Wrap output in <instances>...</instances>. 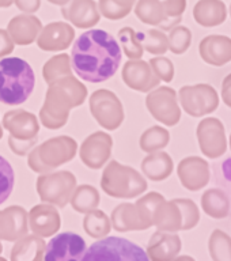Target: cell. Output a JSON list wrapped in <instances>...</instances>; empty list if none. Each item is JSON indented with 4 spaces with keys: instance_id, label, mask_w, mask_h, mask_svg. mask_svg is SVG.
Masks as SVG:
<instances>
[{
    "instance_id": "5b68a950",
    "label": "cell",
    "mask_w": 231,
    "mask_h": 261,
    "mask_svg": "<svg viewBox=\"0 0 231 261\" xmlns=\"http://www.w3.org/2000/svg\"><path fill=\"white\" fill-rule=\"evenodd\" d=\"M148 256L140 246L134 242L118 238V237H106L94 242L89 249H86L83 261H142L147 260Z\"/></svg>"
},
{
    "instance_id": "9f6ffc18",
    "label": "cell",
    "mask_w": 231,
    "mask_h": 261,
    "mask_svg": "<svg viewBox=\"0 0 231 261\" xmlns=\"http://www.w3.org/2000/svg\"><path fill=\"white\" fill-rule=\"evenodd\" d=\"M228 143H230V148H231V135H230V142Z\"/></svg>"
},
{
    "instance_id": "db71d44e",
    "label": "cell",
    "mask_w": 231,
    "mask_h": 261,
    "mask_svg": "<svg viewBox=\"0 0 231 261\" xmlns=\"http://www.w3.org/2000/svg\"><path fill=\"white\" fill-rule=\"evenodd\" d=\"M3 138V129H2V124H0V139Z\"/></svg>"
},
{
    "instance_id": "60d3db41",
    "label": "cell",
    "mask_w": 231,
    "mask_h": 261,
    "mask_svg": "<svg viewBox=\"0 0 231 261\" xmlns=\"http://www.w3.org/2000/svg\"><path fill=\"white\" fill-rule=\"evenodd\" d=\"M173 201L178 205L181 216H183L181 230H191L195 227L200 220V211L195 201L191 199H174Z\"/></svg>"
},
{
    "instance_id": "ba28073f",
    "label": "cell",
    "mask_w": 231,
    "mask_h": 261,
    "mask_svg": "<svg viewBox=\"0 0 231 261\" xmlns=\"http://www.w3.org/2000/svg\"><path fill=\"white\" fill-rule=\"evenodd\" d=\"M90 110L102 128L117 129L124 121V108L117 95L109 90H97L90 97Z\"/></svg>"
},
{
    "instance_id": "e0dca14e",
    "label": "cell",
    "mask_w": 231,
    "mask_h": 261,
    "mask_svg": "<svg viewBox=\"0 0 231 261\" xmlns=\"http://www.w3.org/2000/svg\"><path fill=\"white\" fill-rule=\"evenodd\" d=\"M75 38V30L65 22H52L41 29L37 37V45L46 52L64 50L72 44Z\"/></svg>"
},
{
    "instance_id": "ac0fdd59",
    "label": "cell",
    "mask_w": 231,
    "mask_h": 261,
    "mask_svg": "<svg viewBox=\"0 0 231 261\" xmlns=\"http://www.w3.org/2000/svg\"><path fill=\"white\" fill-rule=\"evenodd\" d=\"M61 14L69 23L79 29L93 28L101 18L94 0H69L68 4L61 7Z\"/></svg>"
},
{
    "instance_id": "74e56055",
    "label": "cell",
    "mask_w": 231,
    "mask_h": 261,
    "mask_svg": "<svg viewBox=\"0 0 231 261\" xmlns=\"http://www.w3.org/2000/svg\"><path fill=\"white\" fill-rule=\"evenodd\" d=\"M118 38L122 46V50L130 60L142 59L144 48L138 38V33L131 28H122L118 30Z\"/></svg>"
},
{
    "instance_id": "8d00e7d4",
    "label": "cell",
    "mask_w": 231,
    "mask_h": 261,
    "mask_svg": "<svg viewBox=\"0 0 231 261\" xmlns=\"http://www.w3.org/2000/svg\"><path fill=\"white\" fill-rule=\"evenodd\" d=\"M138 38L142 42L144 50L155 56H162L169 50L167 36L161 30L152 29L147 33H138Z\"/></svg>"
},
{
    "instance_id": "4fadbf2b",
    "label": "cell",
    "mask_w": 231,
    "mask_h": 261,
    "mask_svg": "<svg viewBox=\"0 0 231 261\" xmlns=\"http://www.w3.org/2000/svg\"><path fill=\"white\" fill-rule=\"evenodd\" d=\"M37 150L41 161L53 170L73 159L76 155L78 144L69 136H57L42 143L37 147Z\"/></svg>"
},
{
    "instance_id": "6da1fadb",
    "label": "cell",
    "mask_w": 231,
    "mask_h": 261,
    "mask_svg": "<svg viewBox=\"0 0 231 261\" xmlns=\"http://www.w3.org/2000/svg\"><path fill=\"white\" fill-rule=\"evenodd\" d=\"M121 48L112 34L93 29L78 37L71 53V67L83 81L91 83L108 81L117 72Z\"/></svg>"
},
{
    "instance_id": "8fae6325",
    "label": "cell",
    "mask_w": 231,
    "mask_h": 261,
    "mask_svg": "<svg viewBox=\"0 0 231 261\" xmlns=\"http://www.w3.org/2000/svg\"><path fill=\"white\" fill-rule=\"evenodd\" d=\"M197 140L200 150L207 158H219L227 150V138L224 125L219 118L207 117L197 125Z\"/></svg>"
},
{
    "instance_id": "484cf974",
    "label": "cell",
    "mask_w": 231,
    "mask_h": 261,
    "mask_svg": "<svg viewBox=\"0 0 231 261\" xmlns=\"http://www.w3.org/2000/svg\"><path fill=\"white\" fill-rule=\"evenodd\" d=\"M152 226L158 228L159 231H179L183 228V216H181L178 205L173 200L162 201L154 212Z\"/></svg>"
},
{
    "instance_id": "8992f818",
    "label": "cell",
    "mask_w": 231,
    "mask_h": 261,
    "mask_svg": "<svg viewBox=\"0 0 231 261\" xmlns=\"http://www.w3.org/2000/svg\"><path fill=\"white\" fill-rule=\"evenodd\" d=\"M76 188V178L71 171H49L37 179V192L44 203L65 207Z\"/></svg>"
},
{
    "instance_id": "d4e9b609",
    "label": "cell",
    "mask_w": 231,
    "mask_h": 261,
    "mask_svg": "<svg viewBox=\"0 0 231 261\" xmlns=\"http://www.w3.org/2000/svg\"><path fill=\"white\" fill-rule=\"evenodd\" d=\"M110 223L116 231L120 232L147 230L146 224L143 223L142 218L136 210V205L131 203H122L114 208Z\"/></svg>"
},
{
    "instance_id": "e575fe53",
    "label": "cell",
    "mask_w": 231,
    "mask_h": 261,
    "mask_svg": "<svg viewBox=\"0 0 231 261\" xmlns=\"http://www.w3.org/2000/svg\"><path fill=\"white\" fill-rule=\"evenodd\" d=\"M208 249L212 260L231 261V238L219 228L214 230L208 241Z\"/></svg>"
},
{
    "instance_id": "f546056e",
    "label": "cell",
    "mask_w": 231,
    "mask_h": 261,
    "mask_svg": "<svg viewBox=\"0 0 231 261\" xmlns=\"http://www.w3.org/2000/svg\"><path fill=\"white\" fill-rule=\"evenodd\" d=\"M99 201H101V196L97 189L91 185H81L75 188L69 200L73 210L81 214L95 210L99 205Z\"/></svg>"
},
{
    "instance_id": "7bdbcfd3",
    "label": "cell",
    "mask_w": 231,
    "mask_h": 261,
    "mask_svg": "<svg viewBox=\"0 0 231 261\" xmlns=\"http://www.w3.org/2000/svg\"><path fill=\"white\" fill-rule=\"evenodd\" d=\"M150 65L155 75L161 81L166 82V83L173 81V77H174V65H173V61L170 59L163 56L152 57L150 60Z\"/></svg>"
},
{
    "instance_id": "6f0895ef",
    "label": "cell",
    "mask_w": 231,
    "mask_h": 261,
    "mask_svg": "<svg viewBox=\"0 0 231 261\" xmlns=\"http://www.w3.org/2000/svg\"><path fill=\"white\" fill-rule=\"evenodd\" d=\"M230 15H231V6H230Z\"/></svg>"
},
{
    "instance_id": "7402d4cb",
    "label": "cell",
    "mask_w": 231,
    "mask_h": 261,
    "mask_svg": "<svg viewBox=\"0 0 231 261\" xmlns=\"http://www.w3.org/2000/svg\"><path fill=\"white\" fill-rule=\"evenodd\" d=\"M199 52L207 64L222 67L231 61V38L220 34L207 36L200 42Z\"/></svg>"
},
{
    "instance_id": "603a6c76",
    "label": "cell",
    "mask_w": 231,
    "mask_h": 261,
    "mask_svg": "<svg viewBox=\"0 0 231 261\" xmlns=\"http://www.w3.org/2000/svg\"><path fill=\"white\" fill-rule=\"evenodd\" d=\"M42 23L41 20L33 14H22V15L14 16L8 22L7 32L12 41L16 45H30L37 40L40 34Z\"/></svg>"
},
{
    "instance_id": "cb8c5ba5",
    "label": "cell",
    "mask_w": 231,
    "mask_h": 261,
    "mask_svg": "<svg viewBox=\"0 0 231 261\" xmlns=\"http://www.w3.org/2000/svg\"><path fill=\"white\" fill-rule=\"evenodd\" d=\"M193 18L204 28L219 26L227 18V8L222 0H199L193 8Z\"/></svg>"
},
{
    "instance_id": "9a60e30c",
    "label": "cell",
    "mask_w": 231,
    "mask_h": 261,
    "mask_svg": "<svg viewBox=\"0 0 231 261\" xmlns=\"http://www.w3.org/2000/svg\"><path fill=\"white\" fill-rule=\"evenodd\" d=\"M29 227L33 234L46 238L55 236L60 230V214L53 204H38L28 214Z\"/></svg>"
},
{
    "instance_id": "ee69618b",
    "label": "cell",
    "mask_w": 231,
    "mask_h": 261,
    "mask_svg": "<svg viewBox=\"0 0 231 261\" xmlns=\"http://www.w3.org/2000/svg\"><path fill=\"white\" fill-rule=\"evenodd\" d=\"M36 143H37V136L33 139H29V140L15 139V138H12V136L8 138V146H10V148H11L14 154L19 155V156L29 154V151L36 146Z\"/></svg>"
},
{
    "instance_id": "816d5d0a",
    "label": "cell",
    "mask_w": 231,
    "mask_h": 261,
    "mask_svg": "<svg viewBox=\"0 0 231 261\" xmlns=\"http://www.w3.org/2000/svg\"><path fill=\"white\" fill-rule=\"evenodd\" d=\"M50 4H56V6H65V4L69 3V0H48Z\"/></svg>"
},
{
    "instance_id": "b9f144b4",
    "label": "cell",
    "mask_w": 231,
    "mask_h": 261,
    "mask_svg": "<svg viewBox=\"0 0 231 261\" xmlns=\"http://www.w3.org/2000/svg\"><path fill=\"white\" fill-rule=\"evenodd\" d=\"M14 170L6 158L0 155V204L10 197L14 189Z\"/></svg>"
},
{
    "instance_id": "83f0119b",
    "label": "cell",
    "mask_w": 231,
    "mask_h": 261,
    "mask_svg": "<svg viewBox=\"0 0 231 261\" xmlns=\"http://www.w3.org/2000/svg\"><path fill=\"white\" fill-rule=\"evenodd\" d=\"M45 241L42 237L33 234V236H23L19 240L15 241V245L12 246L10 258L14 261L20 260H32L40 261L42 260L45 252Z\"/></svg>"
},
{
    "instance_id": "ab89813d",
    "label": "cell",
    "mask_w": 231,
    "mask_h": 261,
    "mask_svg": "<svg viewBox=\"0 0 231 261\" xmlns=\"http://www.w3.org/2000/svg\"><path fill=\"white\" fill-rule=\"evenodd\" d=\"M169 41V49L174 55H183L189 49L192 42L191 30L185 26H175L170 30V34L167 36Z\"/></svg>"
},
{
    "instance_id": "44dd1931",
    "label": "cell",
    "mask_w": 231,
    "mask_h": 261,
    "mask_svg": "<svg viewBox=\"0 0 231 261\" xmlns=\"http://www.w3.org/2000/svg\"><path fill=\"white\" fill-rule=\"evenodd\" d=\"M183 249V242L175 232L157 231L151 236L147 245V256L151 260H174Z\"/></svg>"
},
{
    "instance_id": "f907efd6",
    "label": "cell",
    "mask_w": 231,
    "mask_h": 261,
    "mask_svg": "<svg viewBox=\"0 0 231 261\" xmlns=\"http://www.w3.org/2000/svg\"><path fill=\"white\" fill-rule=\"evenodd\" d=\"M183 20V16H178V18H166V19L161 22L158 24L159 28L162 29V30H171L175 26H178V23Z\"/></svg>"
},
{
    "instance_id": "2e32d148",
    "label": "cell",
    "mask_w": 231,
    "mask_h": 261,
    "mask_svg": "<svg viewBox=\"0 0 231 261\" xmlns=\"http://www.w3.org/2000/svg\"><path fill=\"white\" fill-rule=\"evenodd\" d=\"M177 174L188 191H200L210 181V165L200 156H188L178 163Z\"/></svg>"
},
{
    "instance_id": "c3c4849f",
    "label": "cell",
    "mask_w": 231,
    "mask_h": 261,
    "mask_svg": "<svg viewBox=\"0 0 231 261\" xmlns=\"http://www.w3.org/2000/svg\"><path fill=\"white\" fill-rule=\"evenodd\" d=\"M14 3L24 14H34L40 8L41 0H14Z\"/></svg>"
},
{
    "instance_id": "277c9868",
    "label": "cell",
    "mask_w": 231,
    "mask_h": 261,
    "mask_svg": "<svg viewBox=\"0 0 231 261\" xmlns=\"http://www.w3.org/2000/svg\"><path fill=\"white\" fill-rule=\"evenodd\" d=\"M101 187L106 195L116 199H132L147 191V181L139 171L117 161H110L102 173Z\"/></svg>"
},
{
    "instance_id": "7a4b0ae2",
    "label": "cell",
    "mask_w": 231,
    "mask_h": 261,
    "mask_svg": "<svg viewBox=\"0 0 231 261\" xmlns=\"http://www.w3.org/2000/svg\"><path fill=\"white\" fill-rule=\"evenodd\" d=\"M87 97L86 86L69 75L49 85L40 110V120L48 129H59L68 121L69 110L81 106Z\"/></svg>"
},
{
    "instance_id": "11a10c76",
    "label": "cell",
    "mask_w": 231,
    "mask_h": 261,
    "mask_svg": "<svg viewBox=\"0 0 231 261\" xmlns=\"http://www.w3.org/2000/svg\"><path fill=\"white\" fill-rule=\"evenodd\" d=\"M2 252H3V246H2V242H0V254H2Z\"/></svg>"
},
{
    "instance_id": "d6a6232c",
    "label": "cell",
    "mask_w": 231,
    "mask_h": 261,
    "mask_svg": "<svg viewBox=\"0 0 231 261\" xmlns=\"http://www.w3.org/2000/svg\"><path fill=\"white\" fill-rule=\"evenodd\" d=\"M83 227L85 231L93 238H102L110 232L112 223L105 212L101 210H91L86 212L85 219H83Z\"/></svg>"
},
{
    "instance_id": "d590c367",
    "label": "cell",
    "mask_w": 231,
    "mask_h": 261,
    "mask_svg": "<svg viewBox=\"0 0 231 261\" xmlns=\"http://www.w3.org/2000/svg\"><path fill=\"white\" fill-rule=\"evenodd\" d=\"M138 0H99L98 11L102 16L110 20H118L125 18Z\"/></svg>"
},
{
    "instance_id": "4316f807",
    "label": "cell",
    "mask_w": 231,
    "mask_h": 261,
    "mask_svg": "<svg viewBox=\"0 0 231 261\" xmlns=\"http://www.w3.org/2000/svg\"><path fill=\"white\" fill-rule=\"evenodd\" d=\"M173 169H174V163L171 156L161 150L150 152L142 162L143 174L152 181L166 179L173 173Z\"/></svg>"
},
{
    "instance_id": "bcb514c9",
    "label": "cell",
    "mask_w": 231,
    "mask_h": 261,
    "mask_svg": "<svg viewBox=\"0 0 231 261\" xmlns=\"http://www.w3.org/2000/svg\"><path fill=\"white\" fill-rule=\"evenodd\" d=\"M28 163H29V167H30L33 171L40 173V174H44V173H49V171H52V169H50V167L46 166V165H45V163L41 161L37 147H33L32 150L29 151Z\"/></svg>"
},
{
    "instance_id": "d6986e66",
    "label": "cell",
    "mask_w": 231,
    "mask_h": 261,
    "mask_svg": "<svg viewBox=\"0 0 231 261\" xmlns=\"http://www.w3.org/2000/svg\"><path fill=\"white\" fill-rule=\"evenodd\" d=\"M29 231L28 212L19 205H11L0 211V240L16 241Z\"/></svg>"
},
{
    "instance_id": "7dc6e473",
    "label": "cell",
    "mask_w": 231,
    "mask_h": 261,
    "mask_svg": "<svg viewBox=\"0 0 231 261\" xmlns=\"http://www.w3.org/2000/svg\"><path fill=\"white\" fill-rule=\"evenodd\" d=\"M14 48H15V42L12 41L7 30L0 29V57L7 56L14 52Z\"/></svg>"
},
{
    "instance_id": "52a82bcc",
    "label": "cell",
    "mask_w": 231,
    "mask_h": 261,
    "mask_svg": "<svg viewBox=\"0 0 231 261\" xmlns=\"http://www.w3.org/2000/svg\"><path fill=\"white\" fill-rule=\"evenodd\" d=\"M178 97L183 109L192 117H201L212 113L219 106V95L216 90L206 83L184 86L179 90Z\"/></svg>"
},
{
    "instance_id": "681fc988",
    "label": "cell",
    "mask_w": 231,
    "mask_h": 261,
    "mask_svg": "<svg viewBox=\"0 0 231 261\" xmlns=\"http://www.w3.org/2000/svg\"><path fill=\"white\" fill-rule=\"evenodd\" d=\"M222 99H223L224 105L231 108V73L224 77L223 83H222Z\"/></svg>"
},
{
    "instance_id": "f1b7e54d",
    "label": "cell",
    "mask_w": 231,
    "mask_h": 261,
    "mask_svg": "<svg viewBox=\"0 0 231 261\" xmlns=\"http://www.w3.org/2000/svg\"><path fill=\"white\" fill-rule=\"evenodd\" d=\"M201 208L214 219H223L230 211V200L222 189L212 188L204 192L201 196Z\"/></svg>"
},
{
    "instance_id": "f5cc1de1",
    "label": "cell",
    "mask_w": 231,
    "mask_h": 261,
    "mask_svg": "<svg viewBox=\"0 0 231 261\" xmlns=\"http://www.w3.org/2000/svg\"><path fill=\"white\" fill-rule=\"evenodd\" d=\"M14 3V0H0V8H7Z\"/></svg>"
},
{
    "instance_id": "ffe728a7",
    "label": "cell",
    "mask_w": 231,
    "mask_h": 261,
    "mask_svg": "<svg viewBox=\"0 0 231 261\" xmlns=\"http://www.w3.org/2000/svg\"><path fill=\"white\" fill-rule=\"evenodd\" d=\"M3 126L10 132V136L22 140L36 138L40 132V124L36 116L26 110H10L4 114Z\"/></svg>"
},
{
    "instance_id": "3957f363",
    "label": "cell",
    "mask_w": 231,
    "mask_h": 261,
    "mask_svg": "<svg viewBox=\"0 0 231 261\" xmlns=\"http://www.w3.org/2000/svg\"><path fill=\"white\" fill-rule=\"evenodd\" d=\"M36 85L34 71L28 61L19 57L0 60V102L20 105L32 95Z\"/></svg>"
},
{
    "instance_id": "5bb4252c",
    "label": "cell",
    "mask_w": 231,
    "mask_h": 261,
    "mask_svg": "<svg viewBox=\"0 0 231 261\" xmlns=\"http://www.w3.org/2000/svg\"><path fill=\"white\" fill-rule=\"evenodd\" d=\"M122 81L130 89L140 93H148L155 87H158L161 79L155 75L150 63L138 59L126 61L124 64Z\"/></svg>"
},
{
    "instance_id": "f6af8a7d",
    "label": "cell",
    "mask_w": 231,
    "mask_h": 261,
    "mask_svg": "<svg viewBox=\"0 0 231 261\" xmlns=\"http://www.w3.org/2000/svg\"><path fill=\"white\" fill-rule=\"evenodd\" d=\"M162 6L166 18H178L187 8V0H165Z\"/></svg>"
},
{
    "instance_id": "836d02e7",
    "label": "cell",
    "mask_w": 231,
    "mask_h": 261,
    "mask_svg": "<svg viewBox=\"0 0 231 261\" xmlns=\"http://www.w3.org/2000/svg\"><path fill=\"white\" fill-rule=\"evenodd\" d=\"M170 142V134L169 130L162 126H151L146 132H143L140 136V148L144 152H155L165 148Z\"/></svg>"
},
{
    "instance_id": "1f68e13d",
    "label": "cell",
    "mask_w": 231,
    "mask_h": 261,
    "mask_svg": "<svg viewBox=\"0 0 231 261\" xmlns=\"http://www.w3.org/2000/svg\"><path fill=\"white\" fill-rule=\"evenodd\" d=\"M135 14L143 23L158 26L166 19L161 0H138L135 6Z\"/></svg>"
},
{
    "instance_id": "9c48e42d",
    "label": "cell",
    "mask_w": 231,
    "mask_h": 261,
    "mask_svg": "<svg viewBox=\"0 0 231 261\" xmlns=\"http://www.w3.org/2000/svg\"><path fill=\"white\" fill-rule=\"evenodd\" d=\"M146 106L157 121L167 126L175 125L181 120L177 93L170 87L163 86L151 90L146 98Z\"/></svg>"
},
{
    "instance_id": "f35d334b",
    "label": "cell",
    "mask_w": 231,
    "mask_h": 261,
    "mask_svg": "<svg viewBox=\"0 0 231 261\" xmlns=\"http://www.w3.org/2000/svg\"><path fill=\"white\" fill-rule=\"evenodd\" d=\"M162 201H165V197H163L161 193H158V192H150V193H147L146 196L140 197V199L135 203L139 215H140L143 223L146 224L147 228H150L151 226H152V216H154V212L155 210H157V207H158Z\"/></svg>"
},
{
    "instance_id": "7c38bea8",
    "label": "cell",
    "mask_w": 231,
    "mask_h": 261,
    "mask_svg": "<svg viewBox=\"0 0 231 261\" xmlns=\"http://www.w3.org/2000/svg\"><path fill=\"white\" fill-rule=\"evenodd\" d=\"M113 139L106 132H94L81 146V159L90 169H101L112 155Z\"/></svg>"
},
{
    "instance_id": "4dcf8cb0",
    "label": "cell",
    "mask_w": 231,
    "mask_h": 261,
    "mask_svg": "<svg viewBox=\"0 0 231 261\" xmlns=\"http://www.w3.org/2000/svg\"><path fill=\"white\" fill-rule=\"evenodd\" d=\"M69 75H72V67H71V59L65 53L53 56L42 67V76L48 85Z\"/></svg>"
},
{
    "instance_id": "30bf717a",
    "label": "cell",
    "mask_w": 231,
    "mask_h": 261,
    "mask_svg": "<svg viewBox=\"0 0 231 261\" xmlns=\"http://www.w3.org/2000/svg\"><path fill=\"white\" fill-rule=\"evenodd\" d=\"M86 242L79 234L67 231L57 234L45 246L42 260L45 261H79L83 258Z\"/></svg>"
}]
</instances>
